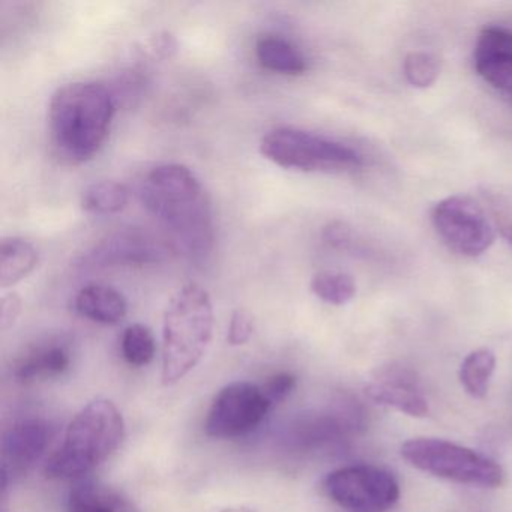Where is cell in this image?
Returning <instances> with one entry per match:
<instances>
[{"label":"cell","instance_id":"6da1fadb","mask_svg":"<svg viewBox=\"0 0 512 512\" xmlns=\"http://www.w3.org/2000/svg\"><path fill=\"white\" fill-rule=\"evenodd\" d=\"M137 197L175 236L182 250L202 262L214 248L211 202L188 167L166 163L152 167L137 182Z\"/></svg>","mask_w":512,"mask_h":512},{"label":"cell","instance_id":"7a4b0ae2","mask_svg":"<svg viewBox=\"0 0 512 512\" xmlns=\"http://www.w3.org/2000/svg\"><path fill=\"white\" fill-rule=\"evenodd\" d=\"M115 112V95L101 83L74 82L56 89L49 104L56 157L70 166L92 160L109 136Z\"/></svg>","mask_w":512,"mask_h":512},{"label":"cell","instance_id":"3957f363","mask_svg":"<svg viewBox=\"0 0 512 512\" xmlns=\"http://www.w3.org/2000/svg\"><path fill=\"white\" fill-rule=\"evenodd\" d=\"M214 334L211 296L196 283L187 284L170 299L163 319L164 386L184 379L199 365Z\"/></svg>","mask_w":512,"mask_h":512},{"label":"cell","instance_id":"277c9868","mask_svg":"<svg viewBox=\"0 0 512 512\" xmlns=\"http://www.w3.org/2000/svg\"><path fill=\"white\" fill-rule=\"evenodd\" d=\"M121 410L110 400L91 401L68 425L61 448L47 460L44 473L50 479L86 475L109 460L124 442Z\"/></svg>","mask_w":512,"mask_h":512},{"label":"cell","instance_id":"5b68a950","mask_svg":"<svg viewBox=\"0 0 512 512\" xmlns=\"http://www.w3.org/2000/svg\"><path fill=\"white\" fill-rule=\"evenodd\" d=\"M260 154L275 166L298 172H347L362 166L361 155L350 146L298 128L269 131Z\"/></svg>","mask_w":512,"mask_h":512},{"label":"cell","instance_id":"8992f818","mask_svg":"<svg viewBox=\"0 0 512 512\" xmlns=\"http://www.w3.org/2000/svg\"><path fill=\"white\" fill-rule=\"evenodd\" d=\"M401 455L410 466L422 472L460 484L496 488L505 479V473L496 461L446 440H409L401 448Z\"/></svg>","mask_w":512,"mask_h":512},{"label":"cell","instance_id":"52a82bcc","mask_svg":"<svg viewBox=\"0 0 512 512\" xmlns=\"http://www.w3.org/2000/svg\"><path fill=\"white\" fill-rule=\"evenodd\" d=\"M326 494L347 512H386L397 503V479L376 466H349L329 473Z\"/></svg>","mask_w":512,"mask_h":512},{"label":"cell","instance_id":"ba28073f","mask_svg":"<svg viewBox=\"0 0 512 512\" xmlns=\"http://www.w3.org/2000/svg\"><path fill=\"white\" fill-rule=\"evenodd\" d=\"M433 224L437 235L452 251L472 259L490 250L496 239L484 209L469 197L452 196L437 203Z\"/></svg>","mask_w":512,"mask_h":512},{"label":"cell","instance_id":"9c48e42d","mask_svg":"<svg viewBox=\"0 0 512 512\" xmlns=\"http://www.w3.org/2000/svg\"><path fill=\"white\" fill-rule=\"evenodd\" d=\"M271 407L262 386L250 382L230 383L212 401L205 422L206 434L214 439L244 436L259 427Z\"/></svg>","mask_w":512,"mask_h":512},{"label":"cell","instance_id":"30bf717a","mask_svg":"<svg viewBox=\"0 0 512 512\" xmlns=\"http://www.w3.org/2000/svg\"><path fill=\"white\" fill-rule=\"evenodd\" d=\"M173 245L142 230H124L101 239L88 251L80 265L85 269L149 266L172 257Z\"/></svg>","mask_w":512,"mask_h":512},{"label":"cell","instance_id":"8fae6325","mask_svg":"<svg viewBox=\"0 0 512 512\" xmlns=\"http://www.w3.org/2000/svg\"><path fill=\"white\" fill-rule=\"evenodd\" d=\"M475 70L488 85L512 100V31L487 26L475 47Z\"/></svg>","mask_w":512,"mask_h":512},{"label":"cell","instance_id":"7c38bea8","mask_svg":"<svg viewBox=\"0 0 512 512\" xmlns=\"http://www.w3.org/2000/svg\"><path fill=\"white\" fill-rule=\"evenodd\" d=\"M50 440V428L40 419H26L5 434L2 449H4V469L2 473H23L31 469L46 452Z\"/></svg>","mask_w":512,"mask_h":512},{"label":"cell","instance_id":"4fadbf2b","mask_svg":"<svg viewBox=\"0 0 512 512\" xmlns=\"http://www.w3.org/2000/svg\"><path fill=\"white\" fill-rule=\"evenodd\" d=\"M365 394L374 403L392 407L415 418L428 415V403L419 392L416 379L406 370H388L380 374L379 382L365 386Z\"/></svg>","mask_w":512,"mask_h":512},{"label":"cell","instance_id":"5bb4252c","mask_svg":"<svg viewBox=\"0 0 512 512\" xmlns=\"http://www.w3.org/2000/svg\"><path fill=\"white\" fill-rule=\"evenodd\" d=\"M74 307L80 316L101 325H118L128 313L125 296L104 284L83 287L74 299Z\"/></svg>","mask_w":512,"mask_h":512},{"label":"cell","instance_id":"9a60e30c","mask_svg":"<svg viewBox=\"0 0 512 512\" xmlns=\"http://www.w3.org/2000/svg\"><path fill=\"white\" fill-rule=\"evenodd\" d=\"M68 512H140V509L121 491L88 481L71 490Z\"/></svg>","mask_w":512,"mask_h":512},{"label":"cell","instance_id":"2e32d148","mask_svg":"<svg viewBox=\"0 0 512 512\" xmlns=\"http://www.w3.org/2000/svg\"><path fill=\"white\" fill-rule=\"evenodd\" d=\"M38 265V251L22 238H5L0 245V286H16L34 272Z\"/></svg>","mask_w":512,"mask_h":512},{"label":"cell","instance_id":"e0dca14e","mask_svg":"<svg viewBox=\"0 0 512 512\" xmlns=\"http://www.w3.org/2000/svg\"><path fill=\"white\" fill-rule=\"evenodd\" d=\"M256 55L265 70L284 76H301L308 68L304 56L292 43L274 35H266L257 41Z\"/></svg>","mask_w":512,"mask_h":512},{"label":"cell","instance_id":"ac0fdd59","mask_svg":"<svg viewBox=\"0 0 512 512\" xmlns=\"http://www.w3.org/2000/svg\"><path fill=\"white\" fill-rule=\"evenodd\" d=\"M70 352L64 346L38 347L28 355L20 359L16 367V377L20 382H32V380L47 379L64 374L70 367Z\"/></svg>","mask_w":512,"mask_h":512},{"label":"cell","instance_id":"d6986e66","mask_svg":"<svg viewBox=\"0 0 512 512\" xmlns=\"http://www.w3.org/2000/svg\"><path fill=\"white\" fill-rule=\"evenodd\" d=\"M130 202V191L125 185L115 181L98 182L86 188L82 197L85 211L94 214H118L124 211Z\"/></svg>","mask_w":512,"mask_h":512},{"label":"cell","instance_id":"ffe728a7","mask_svg":"<svg viewBox=\"0 0 512 512\" xmlns=\"http://www.w3.org/2000/svg\"><path fill=\"white\" fill-rule=\"evenodd\" d=\"M494 367L496 358L490 350L479 349L467 355L460 368V382L467 394L473 398L485 397Z\"/></svg>","mask_w":512,"mask_h":512},{"label":"cell","instance_id":"44dd1931","mask_svg":"<svg viewBox=\"0 0 512 512\" xmlns=\"http://www.w3.org/2000/svg\"><path fill=\"white\" fill-rule=\"evenodd\" d=\"M311 292L326 304L344 305L356 295V284L349 274L337 271H325L311 280Z\"/></svg>","mask_w":512,"mask_h":512},{"label":"cell","instance_id":"7402d4cb","mask_svg":"<svg viewBox=\"0 0 512 512\" xmlns=\"http://www.w3.org/2000/svg\"><path fill=\"white\" fill-rule=\"evenodd\" d=\"M157 352L154 335L145 325L128 326L122 335V355L133 367H145L151 364Z\"/></svg>","mask_w":512,"mask_h":512},{"label":"cell","instance_id":"603a6c76","mask_svg":"<svg viewBox=\"0 0 512 512\" xmlns=\"http://www.w3.org/2000/svg\"><path fill=\"white\" fill-rule=\"evenodd\" d=\"M403 71L413 88L427 89L439 77V62L430 53L412 52L404 59Z\"/></svg>","mask_w":512,"mask_h":512},{"label":"cell","instance_id":"cb8c5ba5","mask_svg":"<svg viewBox=\"0 0 512 512\" xmlns=\"http://www.w3.org/2000/svg\"><path fill=\"white\" fill-rule=\"evenodd\" d=\"M254 334V317L245 308H238L233 311L230 319L229 332H227V343L230 346H244L251 340Z\"/></svg>","mask_w":512,"mask_h":512},{"label":"cell","instance_id":"d4e9b609","mask_svg":"<svg viewBox=\"0 0 512 512\" xmlns=\"http://www.w3.org/2000/svg\"><path fill=\"white\" fill-rule=\"evenodd\" d=\"M296 386V377L292 373H278L272 376L265 385L262 386L263 394L271 406L286 400Z\"/></svg>","mask_w":512,"mask_h":512},{"label":"cell","instance_id":"484cf974","mask_svg":"<svg viewBox=\"0 0 512 512\" xmlns=\"http://www.w3.org/2000/svg\"><path fill=\"white\" fill-rule=\"evenodd\" d=\"M22 311V299L17 293H8L0 301V328L7 331L14 326Z\"/></svg>","mask_w":512,"mask_h":512},{"label":"cell","instance_id":"4316f807","mask_svg":"<svg viewBox=\"0 0 512 512\" xmlns=\"http://www.w3.org/2000/svg\"><path fill=\"white\" fill-rule=\"evenodd\" d=\"M494 206L497 208L496 214L497 220H499L500 232L512 247V208H506L500 203H494Z\"/></svg>","mask_w":512,"mask_h":512},{"label":"cell","instance_id":"83f0119b","mask_svg":"<svg viewBox=\"0 0 512 512\" xmlns=\"http://www.w3.org/2000/svg\"><path fill=\"white\" fill-rule=\"evenodd\" d=\"M221 512H256L253 509L245 508V506H233V508L223 509Z\"/></svg>","mask_w":512,"mask_h":512}]
</instances>
